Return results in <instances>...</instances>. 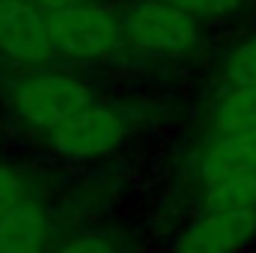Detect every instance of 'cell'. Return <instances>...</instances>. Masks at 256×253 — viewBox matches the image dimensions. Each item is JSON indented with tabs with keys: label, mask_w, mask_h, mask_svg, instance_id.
<instances>
[{
	"label": "cell",
	"mask_w": 256,
	"mask_h": 253,
	"mask_svg": "<svg viewBox=\"0 0 256 253\" xmlns=\"http://www.w3.org/2000/svg\"><path fill=\"white\" fill-rule=\"evenodd\" d=\"M218 84L226 86H256V30L232 42L218 57Z\"/></svg>",
	"instance_id": "12"
},
{
	"label": "cell",
	"mask_w": 256,
	"mask_h": 253,
	"mask_svg": "<svg viewBox=\"0 0 256 253\" xmlns=\"http://www.w3.org/2000/svg\"><path fill=\"white\" fill-rule=\"evenodd\" d=\"M54 60L72 66H102L126 51L120 9L108 0H86L45 18Z\"/></svg>",
	"instance_id": "3"
},
{
	"label": "cell",
	"mask_w": 256,
	"mask_h": 253,
	"mask_svg": "<svg viewBox=\"0 0 256 253\" xmlns=\"http://www.w3.org/2000/svg\"><path fill=\"white\" fill-rule=\"evenodd\" d=\"M120 18L126 51L131 54L179 63L206 48V27L161 0H131L120 9Z\"/></svg>",
	"instance_id": "5"
},
{
	"label": "cell",
	"mask_w": 256,
	"mask_h": 253,
	"mask_svg": "<svg viewBox=\"0 0 256 253\" xmlns=\"http://www.w3.org/2000/svg\"><path fill=\"white\" fill-rule=\"evenodd\" d=\"M51 253H134V244L126 230L102 224H78L60 232Z\"/></svg>",
	"instance_id": "11"
},
{
	"label": "cell",
	"mask_w": 256,
	"mask_h": 253,
	"mask_svg": "<svg viewBox=\"0 0 256 253\" xmlns=\"http://www.w3.org/2000/svg\"><path fill=\"white\" fill-rule=\"evenodd\" d=\"M185 185L194 206L256 208V131L202 134L188 158Z\"/></svg>",
	"instance_id": "1"
},
{
	"label": "cell",
	"mask_w": 256,
	"mask_h": 253,
	"mask_svg": "<svg viewBox=\"0 0 256 253\" xmlns=\"http://www.w3.org/2000/svg\"><path fill=\"white\" fill-rule=\"evenodd\" d=\"M256 131V86L218 90L206 110V134H250Z\"/></svg>",
	"instance_id": "9"
},
{
	"label": "cell",
	"mask_w": 256,
	"mask_h": 253,
	"mask_svg": "<svg viewBox=\"0 0 256 253\" xmlns=\"http://www.w3.org/2000/svg\"><path fill=\"white\" fill-rule=\"evenodd\" d=\"M0 60L15 72L54 66L45 15L27 0H0Z\"/></svg>",
	"instance_id": "7"
},
{
	"label": "cell",
	"mask_w": 256,
	"mask_h": 253,
	"mask_svg": "<svg viewBox=\"0 0 256 253\" xmlns=\"http://www.w3.org/2000/svg\"><path fill=\"white\" fill-rule=\"evenodd\" d=\"M39 15H57V12H66V9H72V6H80V3H86V0H27Z\"/></svg>",
	"instance_id": "14"
},
{
	"label": "cell",
	"mask_w": 256,
	"mask_h": 253,
	"mask_svg": "<svg viewBox=\"0 0 256 253\" xmlns=\"http://www.w3.org/2000/svg\"><path fill=\"white\" fill-rule=\"evenodd\" d=\"M30 200L54 202V194L45 188L42 173L33 170L30 164L0 158V218H6L9 212H15L18 206H24Z\"/></svg>",
	"instance_id": "10"
},
{
	"label": "cell",
	"mask_w": 256,
	"mask_h": 253,
	"mask_svg": "<svg viewBox=\"0 0 256 253\" xmlns=\"http://www.w3.org/2000/svg\"><path fill=\"white\" fill-rule=\"evenodd\" d=\"M60 232L54 202L30 200L0 218V253H51Z\"/></svg>",
	"instance_id": "8"
},
{
	"label": "cell",
	"mask_w": 256,
	"mask_h": 253,
	"mask_svg": "<svg viewBox=\"0 0 256 253\" xmlns=\"http://www.w3.org/2000/svg\"><path fill=\"white\" fill-rule=\"evenodd\" d=\"M134 131V120L126 104L114 98H92L72 120H66L51 137H45V149L72 167H92L122 152Z\"/></svg>",
	"instance_id": "4"
},
{
	"label": "cell",
	"mask_w": 256,
	"mask_h": 253,
	"mask_svg": "<svg viewBox=\"0 0 256 253\" xmlns=\"http://www.w3.org/2000/svg\"><path fill=\"white\" fill-rule=\"evenodd\" d=\"M256 248V208L196 206L167 236L164 253H250Z\"/></svg>",
	"instance_id": "6"
},
{
	"label": "cell",
	"mask_w": 256,
	"mask_h": 253,
	"mask_svg": "<svg viewBox=\"0 0 256 253\" xmlns=\"http://www.w3.org/2000/svg\"><path fill=\"white\" fill-rule=\"evenodd\" d=\"M179 12H185L188 18H194L200 27H224L232 24L236 18H242L256 0H161Z\"/></svg>",
	"instance_id": "13"
},
{
	"label": "cell",
	"mask_w": 256,
	"mask_h": 253,
	"mask_svg": "<svg viewBox=\"0 0 256 253\" xmlns=\"http://www.w3.org/2000/svg\"><path fill=\"white\" fill-rule=\"evenodd\" d=\"M3 98L15 126L45 140L80 108H86L96 98V90L74 68L45 66V68L15 72L12 80L6 84Z\"/></svg>",
	"instance_id": "2"
}]
</instances>
